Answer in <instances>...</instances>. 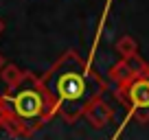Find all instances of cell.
Listing matches in <instances>:
<instances>
[{"instance_id":"6da1fadb","label":"cell","mask_w":149,"mask_h":140,"mask_svg":"<svg viewBox=\"0 0 149 140\" xmlns=\"http://www.w3.org/2000/svg\"><path fill=\"white\" fill-rule=\"evenodd\" d=\"M40 85L46 96L48 121L55 114H61L68 123L77 121L88 101L101 96L105 90V83L99 79V75L90 72L88 61L81 59L77 51L64 53L40 79Z\"/></svg>"},{"instance_id":"7a4b0ae2","label":"cell","mask_w":149,"mask_h":140,"mask_svg":"<svg viewBox=\"0 0 149 140\" xmlns=\"http://www.w3.org/2000/svg\"><path fill=\"white\" fill-rule=\"evenodd\" d=\"M11 112L15 118H20L26 125H31L33 121L48 123V107H46V96H44L42 85L37 83L33 88L18 90L11 98Z\"/></svg>"},{"instance_id":"3957f363","label":"cell","mask_w":149,"mask_h":140,"mask_svg":"<svg viewBox=\"0 0 149 140\" xmlns=\"http://www.w3.org/2000/svg\"><path fill=\"white\" fill-rule=\"evenodd\" d=\"M84 116L88 118V123L94 129H103V127H107L112 123L114 112H112V107L105 101H101V96H94L92 101H88V105L84 110Z\"/></svg>"},{"instance_id":"277c9868","label":"cell","mask_w":149,"mask_h":140,"mask_svg":"<svg viewBox=\"0 0 149 140\" xmlns=\"http://www.w3.org/2000/svg\"><path fill=\"white\" fill-rule=\"evenodd\" d=\"M127 96H130V112L140 107H149V77H136L127 85Z\"/></svg>"},{"instance_id":"5b68a950","label":"cell","mask_w":149,"mask_h":140,"mask_svg":"<svg viewBox=\"0 0 149 140\" xmlns=\"http://www.w3.org/2000/svg\"><path fill=\"white\" fill-rule=\"evenodd\" d=\"M107 79H110L112 83H116V85H130L132 79H136V77H134V72H132L127 59H125V57H121V61H116V64L110 68Z\"/></svg>"},{"instance_id":"8992f818","label":"cell","mask_w":149,"mask_h":140,"mask_svg":"<svg viewBox=\"0 0 149 140\" xmlns=\"http://www.w3.org/2000/svg\"><path fill=\"white\" fill-rule=\"evenodd\" d=\"M0 79L5 81V85L9 90H18L22 85V79H24V72L13 64H5L2 70H0Z\"/></svg>"},{"instance_id":"52a82bcc","label":"cell","mask_w":149,"mask_h":140,"mask_svg":"<svg viewBox=\"0 0 149 140\" xmlns=\"http://www.w3.org/2000/svg\"><path fill=\"white\" fill-rule=\"evenodd\" d=\"M116 53L121 57H130V55H134V53H138V42H136L132 35H123V37H118V42H116Z\"/></svg>"},{"instance_id":"ba28073f","label":"cell","mask_w":149,"mask_h":140,"mask_svg":"<svg viewBox=\"0 0 149 140\" xmlns=\"http://www.w3.org/2000/svg\"><path fill=\"white\" fill-rule=\"evenodd\" d=\"M125 59H127V64H130V68H132V72H134V77H149V64L138 55V53H134V55L125 57Z\"/></svg>"},{"instance_id":"9c48e42d","label":"cell","mask_w":149,"mask_h":140,"mask_svg":"<svg viewBox=\"0 0 149 140\" xmlns=\"http://www.w3.org/2000/svg\"><path fill=\"white\" fill-rule=\"evenodd\" d=\"M5 31V20H0V33Z\"/></svg>"},{"instance_id":"30bf717a","label":"cell","mask_w":149,"mask_h":140,"mask_svg":"<svg viewBox=\"0 0 149 140\" xmlns=\"http://www.w3.org/2000/svg\"><path fill=\"white\" fill-rule=\"evenodd\" d=\"M2 66H5V57L0 55V70H2Z\"/></svg>"}]
</instances>
